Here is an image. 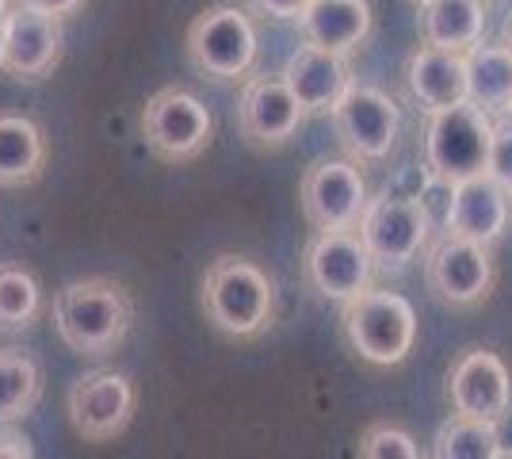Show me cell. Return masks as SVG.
I'll return each instance as SVG.
<instances>
[{"instance_id":"obj_3","label":"cell","mask_w":512,"mask_h":459,"mask_svg":"<svg viewBox=\"0 0 512 459\" xmlns=\"http://www.w3.org/2000/svg\"><path fill=\"white\" fill-rule=\"evenodd\" d=\"M341 333L352 356H360L363 364L398 368L417 345V314L406 295L367 287L356 299L341 303Z\"/></svg>"},{"instance_id":"obj_32","label":"cell","mask_w":512,"mask_h":459,"mask_svg":"<svg viewBox=\"0 0 512 459\" xmlns=\"http://www.w3.org/2000/svg\"><path fill=\"white\" fill-rule=\"evenodd\" d=\"M501 46H505V50L512 54V20L505 23V31H501Z\"/></svg>"},{"instance_id":"obj_2","label":"cell","mask_w":512,"mask_h":459,"mask_svg":"<svg viewBox=\"0 0 512 459\" xmlns=\"http://www.w3.org/2000/svg\"><path fill=\"white\" fill-rule=\"evenodd\" d=\"M134 326V299L111 276L73 280L54 299V329L62 345L85 360H104L123 349Z\"/></svg>"},{"instance_id":"obj_1","label":"cell","mask_w":512,"mask_h":459,"mask_svg":"<svg viewBox=\"0 0 512 459\" xmlns=\"http://www.w3.org/2000/svg\"><path fill=\"white\" fill-rule=\"evenodd\" d=\"M199 306L214 333L230 341H256L276 326V280L253 257L222 253L199 280Z\"/></svg>"},{"instance_id":"obj_22","label":"cell","mask_w":512,"mask_h":459,"mask_svg":"<svg viewBox=\"0 0 512 459\" xmlns=\"http://www.w3.org/2000/svg\"><path fill=\"white\" fill-rule=\"evenodd\" d=\"M467 100L490 119H501L512 104V54L501 43L467 50Z\"/></svg>"},{"instance_id":"obj_4","label":"cell","mask_w":512,"mask_h":459,"mask_svg":"<svg viewBox=\"0 0 512 459\" xmlns=\"http://www.w3.org/2000/svg\"><path fill=\"white\" fill-rule=\"evenodd\" d=\"M184 50L199 77L214 85H237L256 69L260 54L253 16L237 4H211L188 23Z\"/></svg>"},{"instance_id":"obj_31","label":"cell","mask_w":512,"mask_h":459,"mask_svg":"<svg viewBox=\"0 0 512 459\" xmlns=\"http://www.w3.org/2000/svg\"><path fill=\"white\" fill-rule=\"evenodd\" d=\"M20 4H31V8H39V12H50V16H62V20L85 8V0H20Z\"/></svg>"},{"instance_id":"obj_25","label":"cell","mask_w":512,"mask_h":459,"mask_svg":"<svg viewBox=\"0 0 512 459\" xmlns=\"http://www.w3.org/2000/svg\"><path fill=\"white\" fill-rule=\"evenodd\" d=\"M432 456L436 459H497V437H493V421L451 414L432 440Z\"/></svg>"},{"instance_id":"obj_10","label":"cell","mask_w":512,"mask_h":459,"mask_svg":"<svg viewBox=\"0 0 512 459\" xmlns=\"http://www.w3.org/2000/svg\"><path fill=\"white\" fill-rule=\"evenodd\" d=\"M367 199V180L352 157H321L302 173L299 203L310 230H356Z\"/></svg>"},{"instance_id":"obj_16","label":"cell","mask_w":512,"mask_h":459,"mask_svg":"<svg viewBox=\"0 0 512 459\" xmlns=\"http://www.w3.org/2000/svg\"><path fill=\"white\" fill-rule=\"evenodd\" d=\"M512 222V192L505 184H497L490 173H474L467 180H455L451 188V207L444 219V234L497 245L505 238Z\"/></svg>"},{"instance_id":"obj_26","label":"cell","mask_w":512,"mask_h":459,"mask_svg":"<svg viewBox=\"0 0 512 459\" xmlns=\"http://www.w3.org/2000/svg\"><path fill=\"white\" fill-rule=\"evenodd\" d=\"M356 452H360L363 459H421V444L409 437L406 429L375 421V425H367L360 433Z\"/></svg>"},{"instance_id":"obj_19","label":"cell","mask_w":512,"mask_h":459,"mask_svg":"<svg viewBox=\"0 0 512 459\" xmlns=\"http://www.w3.org/2000/svg\"><path fill=\"white\" fill-rule=\"evenodd\" d=\"M299 31L306 43L352 54L371 35V4L367 0H310L299 16Z\"/></svg>"},{"instance_id":"obj_29","label":"cell","mask_w":512,"mask_h":459,"mask_svg":"<svg viewBox=\"0 0 512 459\" xmlns=\"http://www.w3.org/2000/svg\"><path fill=\"white\" fill-rule=\"evenodd\" d=\"M35 448H31V437L20 433L16 425H0V459H31Z\"/></svg>"},{"instance_id":"obj_24","label":"cell","mask_w":512,"mask_h":459,"mask_svg":"<svg viewBox=\"0 0 512 459\" xmlns=\"http://www.w3.org/2000/svg\"><path fill=\"white\" fill-rule=\"evenodd\" d=\"M43 310L39 280L23 264H0V333H20L35 326Z\"/></svg>"},{"instance_id":"obj_37","label":"cell","mask_w":512,"mask_h":459,"mask_svg":"<svg viewBox=\"0 0 512 459\" xmlns=\"http://www.w3.org/2000/svg\"><path fill=\"white\" fill-rule=\"evenodd\" d=\"M486 4H493V0H486Z\"/></svg>"},{"instance_id":"obj_27","label":"cell","mask_w":512,"mask_h":459,"mask_svg":"<svg viewBox=\"0 0 512 459\" xmlns=\"http://www.w3.org/2000/svg\"><path fill=\"white\" fill-rule=\"evenodd\" d=\"M486 173L505 184L512 192V119L501 115L493 119V134H490V157H486Z\"/></svg>"},{"instance_id":"obj_12","label":"cell","mask_w":512,"mask_h":459,"mask_svg":"<svg viewBox=\"0 0 512 459\" xmlns=\"http://www.w3.org/2000/svg\"><path fill=\"white\" fill-rule=\"evenodd\" d=\"M0 31H4L0 73H8L12 81L39 85L46 77H54V69L62 66V54H65L62 16H50V12H39V8L16 0V8L4 12Z\"/></svg>"},{"instance_id":"obj_7","label":"cell","mask_w":512,"mask_h":459,"mask_svg":"<svg viewBox=\"0 0 512 459\" xmlns=\"http://www.w3.org/2000/svg\"><path fill=\"white\" fill-rule=\"evenodd\" d=\"M493 119L474 104H455L444 111H428L425 127V165L440 180H467L474 173H486L490 157Z\"/></svg>"},{"instance_id":"obj_21","label":"cell","mask_w":512,"mask_h":459,"mask_svg":"<svg viewBox=\"0 0 512 459\" xmlns=\"http://www.w3.org/2000/svg\"><path fill=\"white\" fill-rule=\"evenodd\" d=\"M46 169V134L35 119L0 111V188L35 184Z\"/></svg>"},{"instance_id":"obj_14","label":"cell","mask_w":512,"mask_h":459,"mask_svg":"<svg viewBox=\"0 0 512 459\" xmlns=\"http://www.w3.org/2000/svg\"><path fill=\"white\" fill-rule=\"evenodd\" d=\"M306 111L287 88L283 73H249L237 96V127L241 138L260 153L283 150L299 134Z\"/></svg>"},{"instance_id":"obj_33","label":"cell","mask_w":512,"mask_h":459,"mask_svg":"<svg viewBox=\"0 0 512 459\" xmlns=\"http://www.w3.org/2000/svg\"><path fill=\"white\" fill-rule=\"evenodd\" d=\"M4 12H8V0H0V20H4Z\"/></svg>"},{"instance_id":"obj_36","label":"cell","mask_w":512,"mask_h":459,"mask_svg":"<svg viewBox=\"0 0 512 459\" xmlns=\"http://www.w3.org/2000/svg\"><path fill=\"white\" fill-rule=\"evenodd\" d=\"M505 115H509V119H512V104H509V111H505Z\"/></svg>"},{"instance_id":"obj_30","label":"cell","mask_w":512,"mask_h":459,"mask_svg":"<svg viewBox=\"0 0 512 459\" xmlns=\"http://www.w3.org/2000/svg\"><path fill=\"white\" fill-rule=\"evenodd\" d=\"M493 437H497V459H512V406L493 421Z\"/></svg>"},{"instance_id":"obj_11","label":"cell","mask_w":512,"mask_h":459,"mask_svg":"<svg viewBox=\"0 0 512 459\" xmlns=\"http://www.w3.org/2000/svg\"><path fill=\"white\" fill-rule=\"evenodd\" d=\"M425 284L432 299L444 306H478L486 303L497 287V264L493 249L482 241L444 234L428 249Z\"/></svg>"},{"instance_id":"obj_20","label":"cell","mask_w":512,"mask_h":459,"mask_svg":"<svg viewBox=\"0 0 512 459\" xmlns=\"http://www.w3.org/2000/svg\"><path fill=\"white\" fill-rule=\"evenodd\" d=\"M421 43L467 54L486 35V0H425L417 4Z\"/></svg>"},{"instance_id":"obj_9","label":"cell","mask_w":512,"mask_h":459,"mask_svg":"<svg viewBox=\"0 0 512 459\" xmlns=\"http://www.w3.org/2000/svg\"><path fill=\"white\" fill-rule=\"evenodd\" d=\"M333 127H337V142L352 161L375 165V161H386L390 150L398 146L402 108L383 88L352 81V88L341 96V104L333 108Z\"/></svg>"},{"instance_id":"obj_8","label":"cell","mask_w":512,"mask_h":459,"mask_svg":"<svg viewBox=\"0 0 512 459\" xmlns=\"http://www.w3.org/2000/svg\"><path fill=\"white\" fill-rule=\"evenodd\" d=\"M375 272L379 264L363 245L360 230H314V238L306 241L302 276L329 303H348L375 287Z\"/></svg>"},{"instance_id":"obj_34","label":"cell","mask_w":512,"mask_h":459,"mask_svg":"<svg viewBox=\"0 0 512 459\" xmlns=\"http://www.w3.org/2000/svg\"><path fill=\"white\" fill-rule=\"evenodd\" d=\"M0 58H4V31H0Z\"/></svg>"},{"instance_id":"obj_28","label":"cell","mask_w":512,"mask_h":459,"mask_svg":"<svg viewBox=\"0 0 512 459\" xmlns=\"http://www.w3.org/2000/svg\"><path fill=\"white\" fill-rule=\"evenodd\" d=\"M306 4L310 0H253V8L260 16H268V20H279V23H299V16L306 12Z\"/></svg>"},{"instance_id":"obj_35","label":"cell","mask_w":512,"mask_h":459,"mask_svg":"<svg viewBox=\"0 0 512 459\" xmlns=\"http://www.w3.org/2000/svg\"><path fill=\"white\" fill-rule=\"evenodd\" d=\"M409 4H413V8H417V4H425V0H409Z\"/></svg>"},{"instance_id":"obj_6","label":"cell","mask_w":512,"mask_h":459,"mask_svg":"<svg viewBox=\"0 0 512 459\" xmlns=\"http://www.w3.org/2000/svg\"><path fill=\"white\" fill-rule=\"evenodd\" d=\"M142 138L146 150L165 165H188L211 146L214 115L192 88L169 85L153 92L142 108Z\"/></svg>"},{"instance_id":"obj_13","label":"cell","mask_w":512,"mask_h":459,"mask_svg":"<svg viewBox=\"0 0 512 459\" xmlns=\"http://www.w3.org/2000/svg\"><path fill=\"white\" fill-rule=\"evenodd\" d=\"M134 410H138L134 383L115 368L85 372L69 391V425L88 444H107V440L123 437L134 421Z\"/></svg>"},{"instance_id":"obj_18","label":"cell","mask_w":512,"mask_h":459,"mask_svg":"<svg viewBox=\"0 0 512 459\" xmlns=\"http://www.w3.org/2000/svg\"><path fill=\"white\" fill-rule=\"evenodd\" d=\"M406 85L425 115L467 104V54L421 43L406 62Z\"/></svg>"},{"instance_id":"obj_17","label":"cell","mask_w":512,"mask_h":459,"mask_svg":"<svg viewBox=\"0 0 512 459\" xmlns=\"http://www.w3.org/2000/svg\"><path fill=\"white\" fill-rule=\"evenodd\" d=\"M283 81L295 92V100L302 104L306 119L310 115H333V108L341 104V96L352 88V66L348 54L325 50V46L302 43L299 50H291V58L283 62Z\"/></svg>"},{"instance_id":"obj_15","label":"cell","mask_w":512,"mask_h":459,"mask_svg":"<svg viewBox=\"0 0 512 459\" xmlns=\"http://www.w3.org/2000/svg\"><path fill=\"white\" fill-rule=\"evenodd\" d=\"M451 414L497 421L512 406V375L505 360L490 349H467L455 356L448 372Z\"/></svg>"},{"instance_id":"obj_23","label":"cell","mask_w":512,"mask_h":459,"mask_svg":"<svg viewBox=\"0 0 512 459\" xmlns=\"http://www.w3.org/2000/svg\"><path fill=\"white\" fill-rule=\"evenodd\" d=\"M43 394V372L23 352H0V425H16L35 410Z\"/></svg>"},{"instance_id":"obj_5","label":"cell","mask_w":512,"mask_h":459,"mask_svg":"<svg viewBox=\"0 0 512 459\" xmlns=\"http://www.w3.org/2000/svg\"><path fill=\"white\" fill-rule=\"evenodd\" d=\"M356 230L383 272H402L421 257L436 222L417 196H406L398 188H383L379 196L367 199Z\"/></svg>"}]
</instances>
